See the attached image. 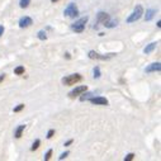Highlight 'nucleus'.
I'll list each match as a JSON object with an SVG mask.
<instances>
[{
    "label": "nucleus",
    "instance_id": "1",
    "mask_svg": "<svg viewBox=\"0 0 161 161\" xmlns=\"http://www.w3.org/2000/svg\"><path fill=\"white\" fill-rule=\"evenodd\" d=\"M82 80V76L80 74H71V75H67L65 78H62V84L66 86H70V85H75Z\"/></svg>",
    "mask_w": 161,
    "mask_h": 161
},
{
    "label": "nucleus",
    "instance_id": "2",
    "mask_svg": "<svg viewBox=\"0 0 161 161\" xmlns=\"http://www.w3.org/2000/svg\"><path fill=\"white\" fill-rule=\"evenodd\" d=\"M88 20H89V17H82V18L78 19V20H76V22L71 25L72 31L76 32V33L84 32V29H85V25H86V23H88Z\"/></svg>",
    "mask_w": 161,
    "mask_h": 161
},
{
    "label": "nucleus",
    "instance_id": "3",
    "mask_svg": "<svg viewBox=\"0 0 161 161\" xmlns=\"http://www.w3.org/2000/svg\"><path fill=\"white\" fill-rule=\"evenodd\" d=\"M142 14H143V8L141 5H137L136 8H135V10L132 12V14L127 18V23H135V22H137V20L142 17Z\"/></svg>",
    "mask_w": 161,
    "mask_h": 161
},
{
    "label": "nucleus",
    "instance_id": "4",
    "mask_svg": "<svg viewBox=\"0 0 161 161\" xmlns=\"http://www.w3.org/2000/svg\"><path fill=\"white\" fill-rule=\"evenodd\" d=\"M64 15L65 17H69V18H76V17H79V8L74 3L69 4L67 8L64 12Z\"/></svg>",
    "mask_w": 161,
    "mask_h": 161
},
{
    "label": "nucleus",
    "instance_id": "5",
    "mask_svg": "<svg viewBox=\"0 0 161 161\" xmlns=\"http://www.w3.org/2000/svg\"><path fill=\"white\" fill-rule=\"evenodd\" d=\"M88 56H89V59H92V60H109V59L113 57L114 53L100 55V53H98V52H95V51H89Z\"/></svg>",
    "mask_w": 161,
    "mask_h": 161
},
{
    "label": "nucleus",
    "instance_id": "6",
    "mask_svg": "<svg viewBox=\"0 0 161 161\" xmlns=\"http://www.w3.org/2000/svg\"><path fill=\"white\" fill-rule=\"evenodd\" d=\"M88 90V86L86 85H81V86H78V88H75L72 92H70L69 93V96L71 98V99H74V98H76V96H79V95H81L84 92H86Z\"/></svg>",
    "mask_w": 161,
    "mask_h": 161
},
{
    "label": "nucleus",
    "instance_id": "7",
    "mask_svg": "<svg viewBox=\"0 0 161 161\" xmlns=\"http://www.w3.org/2000/svg\"><path fill=\"white\" fill-rule=\"evenodd\" d=\"M89 100L93 104H96V106H108V99L104 96H92Z\"/></svg>",
    "mask_w": 161,
    "mask_h": 161
},
{
    "label": "nucleus",
    "instance_id": "8",
    "mask_svg": "<svg viewBox=\"0 0 161 161\" xmlns=\"http://www.w3.org/2000/svg\"><path fill=\"white\" fill-rule=\"evenodd\" d=\"M109 19V14L104 13V12H99L96 14V24H100V23H106L107 20Z\"/></svg>",
    "mask_w": 161,
    "mask_h": 161
},
{
    "label": "nucleus",
    "instance_id": "9",
    "mask_svg": "<svg viewBox=\"0 0 161 161\" xmlns=\"http://www.w3.org/2000/svg\"><path fill=\"white\" fill-rule=\"evenodd\" d=\"M32 24H33V20L29 17H23V18H20V20H19V27L20 28H28V27H31Z\"/></svg>",
    "mask_w": 161,
    "mask_h": 161
},
{
    "label": "nucleus",
    "instance_id": "10",
    "mask_svg": "<svg viewBox=\"0 0 161 161\" xmlns=\"http://www.w3.org/2000/svg\"><path fill=\"white\" fill-rule=\"evenodd\" d=\"M161 70V64L160 62H155V64H151L150 66L146 67V72H159Z\"/></svg>",
    "mask_w": 161,
    "mask_h": 161
},
{
    "label": "nucleus",
    "instance_id": "11",
    "mask_svg": "<svg viewBox=\"0 0 161 161\" xmlns=\"http://www.w3.org/2000/svg\"><path fill=\"white\" fill-rule=\"evenodd\" d=\"M24 129H25V124H20L19 127L15 129V133H14L15 138H20V137H22V133H23Z\"/></svg>",
    "mask_w": 161,
    "mask_h": 161
},
{
    "label": "nucleus",
    "instance_id": "12",
    "mask_svg": "<svg viewBox=\"0 0 161 161\" xmlns=\"http://www.w3.org/2000/svg\"><path fill=\"white\" fill-rule=\"evenodd\" d=\"M118 24V20H116V19H113V20H110V18L107 20V22L106 23H104L103 25L104 27H107V28H114L116 25Z\"/></svg>",
    "mask_w": 161,
    "mask_h": 161
},
{
    "label": "nucleus",
    "instance_id": "13",
    "mask_svg": "<svg viewBox=\"0 0 161 161\" xmlns=\"http://www.w3.org/2000/svg\"><path fill=\"white\" fill-rule=\"evenodd\" d=\"M156 45H157L156 42H152V43H150L149 46H146V48L143 50V52H145V53H151V52L156 48Z\"/></svg>",
    "mask_w": 161,
    "mask_h": 161
},
{
    "label": "nucleus",
    "instance_id": "14",
    "mask_svg": "<svg viewBox=\"0 0 161 161\" xmlns=\"http://www.w3.org/2000/svg\"><path fill=\"white\" fill-rule=\"evenodd\" d=\"M156 14V10H153V9H149L147 12H146V17H145V20H151L153 18V15Z\"/></svg>",
    "mask_w": 161,
    "mask_h": 161
},
{
    "label": "nucleus",
    "instance_id": "15",
    "mask_svg": "<svg viewBox=\"0 0 161 161\" xmlns=\"http://www.w3.org/2000/svg\"><path fill=\"white\" fill-rule=\"evenodd\" d=\"M94 94L93 93H86V92H84L82 94H81V96H80V100L81 102H84V100H88V99H90Z\"/></svg>",
    "mask_w": 161,
    "mask_h": 161
},
{
    "label": "nucleus",
    "instance_id": "16",
    "mask_svg": "<svg viewBox=\"0 0 161 161\" xmlns=\"http://www.w3.org/2000/svg\"><path fill=\"white\" fill-rule=\"evenodd\" d=\"M29 4H31V0H20V2H19V6H20V8H23V9L27 8Z\"/></svg>",
    "mask_w": 161,
    "mask_h": 161
},
{
    "label": "nucleus",
    "instance_id": "17",
    "mask_svg": "<svg viewBox=\"0 0 161 161\" xmlns=\"http://www.w3.org/2000/svg\"><path fill=\"white\" fill-rule=\"evenodd\" d=\"M14 74H15V75H22V74H24V67L23 66L15 67V69H14Z\"/></svg>",
    "mask_w": 161,
    "mask_h": 161
},
{
    "label": "nucleus",
    "instance_id": "18",
    "mask_svg": "<svg viewBox=\"0 0 161 161\" xmlns=\"http://www.w3.org/2000/svg\"><path fill=\"white\" fill-rule=\"evenodd\" d=\"M37 37H38L41 41H45V39H47V34H46L45 31H39L38 34H37Z\"/></svg>",
    "mask_w": 161,
    "mask_h": 161
},
{
    "label": "nucleus",
    "instance_id": "19",
    "mask_svg": "<svg viewBox=\"0 0 161 161\" xmlns=\"http://www.w3.org/2000/svg\"><path fill=\"white\" fill-rule=\"evenodd\" d=\"M39 145H41V141H39V139H36V141L33 142V145H32L31 150H32V151H36V150L39 147Z\"/></svg>",
    "mask_w": 161,
    "mask_h": 161
},
{
    "label": "nucleus",
    "instance_id": "20",
    "mask_svg": "<svg viewBox=\"0 0 161 161\" xmlns=\"http://www.w3.org/2000/svg\"><path fill=\"white\" fill-rule=\"evenodd\" d=\"M94 78L95 79H99L100 78V69L98 67V66L94 67Z\"/></svg>",
    "mask_w": 161,
    "mask_h": 161
},
{
    "label": "nucleus",
    "instance_id": "21",
    "mask_svg": "<svg viewBox=\"0 0 161 161\" xmlns=\"http://www.w3.org/2000/svg\"><path fill=\"white\" fill-rule=\"evenodd\" d=\"M51 156H52V150H48L46 152V155H45V161H48L51 159Z\"/></svg>",
    "mask_w": 161,
    "mask_h": 161
},
{
    "label": "nucleus",
    "instance_id": "22",
    "mask_svg": "<svg viewBox=\"0 0 161 161\" xmlns=\"http://www.w3.org/2000/svg\"><path fill=\"white\" fill-rule=\"evenodd\" d=\"M23 109H24V104H19V106H17L15 108H14V112H15V113H18V112L23 110Z\"/></svg>",
    "mask_w": 161,
    "mask_h": 161
},
{
    "label": "nucleus",
    "instance_id": "23",
    "mask_svg": "<svg viewBox=\"0 0 161 161\" xmlns=\"http://www.w3.org/2000/svg\"><path fill=\"white\" fill-rule=\"evenodd\" d=\"M133 159H135V153H128V155L124 157V161H131Z\"/></svg>",
    "mask_w": 161,
    "mask_h": 161
},
{
    "label": "nucleus",
    "instance_id": "24",
    "mask_svg": "<svg viewBox=\"0 0 161 161\" xmlns=\"http://www.w3.org/2000/svg\"><path fill=\"white\" fill-rule=\"evenodd\" d=\"M53 135H55V129H50V131L47 132V136H46V137H47L48 139H50V138L53 137Z\"/></svg>",
    "mask_w": 161,
    "mask_h": 161
},
{
    "label": "nucleus",
    "instance_id": "25",
    "mask_svg": "<svg viewBox=\"0 0 161 161\" xmlns=\"http://www.w3.org/2000/svg\"><path fill=\"white\" fill-rule=\"evenodd\" d=\"M69 151H66V152H64V153H61V155H60V157H59V160H64V159H66L67 156H69Z\"/></svg>",
    "mask_w": 161,
    "mask_h": 161
},
{
    "label": "nucleus",
    "instance_id": "26",
    "mask_svg": "<svg viewBox=\"0 0 161 161\" xmlns=\"http://www.w3.org/2000/svg\"><path fill=\"white\" fill-rule=\"evenodd\" d=\"M3 34H4V27L0 25V36H3Z\"/></svg>",
    "mask_w": 161,
    "mask_h": 161
},
{
    "label": "nucleus",
    "instance_id": "27",
    "mask_svg": "<svg viewBox=\"0 0 161 161\" xmlns=\"http://www.w3.org/2000/svg\"><path fill=\"white\" fill-rule=\"evenodd\" d=\"M72 142H74V141H72V139H69V141H67V142L65 143V146H69V145H71Z\"/></svg>",
    "mask_w": 161,
    "mask_h": 161
},
{
    "label": "nucleus",
    "instance_id": "28",
    "mask_svg": "<svg viewBox=\"0 0 161 161\" xmlns=\"http://www.w3.org/2000/svg\"><path fill=\"white\" fill-rule=\"evenodd\" d=\"M4 79H5V75H4V74H2V75H0V82H2Z\"/></svg>",
    "mask_w": 161,
    "mask_h": 161
},
{
    "label": "nucleus",
    "instance_id": "29",
    "mask_svg": "<svg viewBox=\"0 0 161 161\" xmlns=\"http://www.w3.org/2000/svg\"><path fill=\"white\" fill-rule=\"evenodd\" d=\"M51 2H52V3H56V2H59V0H51Z\"/></svg>",
    "mask_w": 161,
    "mask_h": 161
}]
</instances>
